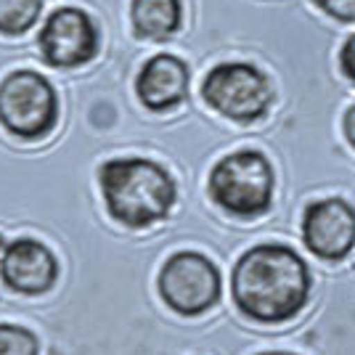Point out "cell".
<instances>
[{"label": "cell", "mask_w": 355, "mask_h": 355, "mask_svg": "<svg viewBox=\"0 0 355 355\" xmlns=\"http://www.w3.org/2000/svg\"><path fill=\"white\" fill-rule=\"evenodd\" d=\"M0 276L3 284L19 295H43L59 279V263L43 241L16 239L3 250Z\"/></svg>", "instance_id": "obj_9"}, {"label": "cell", "mask_w": 355, "mask_h": 355, "mask_svg": "<svg viewBox=\"0 0 355 355\" xmlns=\"http://www.w3.org/2000/svg\"><path fill=\"white\" fill-rule=\"evenodd\" d=\"M202 98L234 122H254L273 104V88L257 67L225 61L212 67L202 83Z\"/></svg>", "instance_id": "obj_5"}, {"label": "cell", "mask_w": 355, "mask_h": 355, "mask_svg": "<svg viewBox=\"0 0 355 355\" xmlns=\"http://www.w3.org/2000/svg\"><path fill=\"white\" fill-rule=\"evenodd\" d=\"M109 215L128 228H148L164 220L175 205V180L162 164L144 157L109 159L98 170Z\"/></svg>", "instance_id": "obj_2"}, {"label": "cell", "mask_w": 355, "mask_h": 355, "mask_svg": "<svg viewBox=\"0 0 355 355\" xmlns=\"http://www.w3.org/2000/svg\"><path fill=\"white\" fill-rule=\"evenodd\" d=\"M0 355H37V337L19 324H0Z\"/></svg>", "instance_id": "obj_13"}, {"label": "cell", "mask_w": 355, "mask_h": 355, "mask_svg": "<svg viewBox=\"0 0 355 355\" xmlns=\"http://www.w3.org/2000/svg\"><path fill=\"white\" fill-rule=\"evenodd\" d=\"M302 241L326 263H340L355 247V209L340 196L318 199L302 215Z\"/></svg>", "instance_id": "obj_8"}, {"label": "cell", "mask_w": 355, "mask_h": 355, "mask_svg": "<svg viewBox=\"0 0 355 355\" xmlns=\"http://www.w3.org/2000/svg\"><path fill=\"white\" fill-rule=\"evenodd\" d=\"M273 167L266 154L241 148L212 167L207 191L212 202L236 218H257L273 202Z\"/></svg>", "instance_id": "obj_3"}, {"label": "cell", "mask_w": 355, "mask_h": 355, "mask_svg": "<svg viewBox=\"0 0 355 355\" xmlns=\"http://www.w3.org/2000/svg\"><path fill=\"white\" fill-rule=\"evenodd\" d=\"M315 6L331 19H340V21H355V0H315Z\"/></svg>", "instance_id": "obj_14"}, {"label": "cell", "mask_w": 355, "mask_h": 355, "mask_svg": "<svg viewBox=\"0 0 355 355\" xmlns=\"http://www.w3.org/2000/svg\"><path fill=\"white\" fill-rule=\"evenodd\" d=\"M130 19L141 37L148 40H164L175 35L183 19L180 0H133Z\"/></svg>", "instance_id": "obj_11"}, {"label": "cell", "mask_w": 355, "mask_h": 355, "mask_svg": "<svg viewBox=\"0 0 355 355\" xmlns=\"http://www.w3.org/2000/svg\"><path fill=\"white\" fill-rule=\"evenodd\" d=\"M37 45L51 67H83L98 53V27L83 8H56L45 19Z\"/></svg>", "instance_id": "obj_7"}, {"label": "cell", "mask_w": 355, "mask_h": 355, "mask_svg": "<svg viewBox=\"0 0 355 355\" xmlns=\"http://www.w3.org/2000/svg\"><path fill=\"white\" fill-rule=\"evenodd\" d=\"M231 292L244 315L260 324H284L305 308L311 270L292 247L257 244L239 257Z\"/></svg>", "instance_id": "obj_1"}, {"label": "cell", "mask_w": 355, "mask_h": 355, "mask_svg": "<svg viewBox=\"0 0 355 355\" xmlns=\"http://www.w3.org/2000/svg\"><path fill=\"white\" fill-rule=\"evenodd\" d=\"M340 67H342V74L355 85V35H350V37L345 40V45H342Z\"/></svg>", "instance_id": "obj_15"}, {"label": "cell", "mask_w": 355, "mask_h": 355, "mask_svg": "<svg viewBox=\"0 0 355 355\" xmlns=\"http://www.w3.org/2000/svg\"><path fill=\"white\" fill-rule=\"evenodd\" d=\"M59 98L43 74L16 69L0 83V125L24 141H37L53 130Z\"/></svg>", "instance_id": "obj_4"}, {"label": "cell", "mask_w": 355, "mask_h": 355, "mask_svg": "<svg viewBox=\"0 0 355 355\" xmlns=\"http://www.w3.org/2000/svg\"><path fill=\"white\" fill-rule=\"evenodd\" d=\"M43 0H0V35H24L40 19Z\"/></svg>", "instance_id": "obj_12"}, {"label": "cell", "mask_w": 355, "mask_h": 355, "mask_svg": "<svg viewBox=\"0 0 355 355\" xmlns=\"http://www.w3.org/2000/svg\"><path fill=\"white\" fill-rule=\"evenodd\" d=\"M135 93L151 112L175 109L189 93V67L178 56L157 53L141 67L135 77Z\"/></svg>", "instance_id": "obj_10"}, {"label": "cell", "mask_w": 355, "mask_h": 355, "mask_svg": "<svg viewBox=\"0 0 355 355\" xmlns=\"http://www.w3.org/2000/svg\"><path fill=\"white\" fill-rule=\"evenodd\" d=\"M345 138H347V144L355 148V104L347 109V114H345Z\"/></svg>", "instance_id": "obj_16"}, {"label": "cell", "mask_w": 355, "mask_h": 355, "mask_svg": "<svg viewBox=\"0 0 355 355\" xmlns=\"http://www.w3.org/2000/svg\"><path fill=\"white\" fill-rule=\"evenodd\" d=\"M257 355H297V353H286V350H270V353H257Z\"/></svg>", "instance_id": "obj_17"}, {"label": "cell", "mask_w": 355, "mask_h": 355, "mask_svg": "<svg viewBox=\"0 0 355 355\" xmlns=\"http://www.w3.org/2000/svg\"><path fill=\"white\" fill-rule=\"evenodd\" d=\"M159 295L180 315H199L220 300V270L199 252H175L159 270Z\"/></svg>", "instance_id": "obj_6"}]
</instances>
